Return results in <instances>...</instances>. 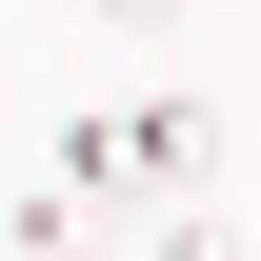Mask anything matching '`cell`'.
Masks as SVG:
<instances>
[{
  "label": "cell",
  "mask_w": 261,
  "mask_h": 261,
  "mask_svg": "<svg viewBox=\"0 0 261 261\" xmlns=\"http://www.w3.org/2000/svg\"><path fill=\"white\" fill-rule=\"evenodd\" d=\"M201 141H221V100H81L61 161H40V201H61V221H100V201H181Z\"/></svg>",
  "instance_id": "obj_1"
},
{
  "label": "cell",
  "mask_w": 261,
  "mask_h": 261,
  "mask_svg": "<svg viewBox=\"0 0 261 261\" xmlns=\"http://www.w3.org/2000/svg\"><path fill=\"white\" fill-rule=\"evenodd\" d=\"M100 20H181V0H100Z\"/></svg>",
  "instance_id": "obj_2"
}]
</instances>
